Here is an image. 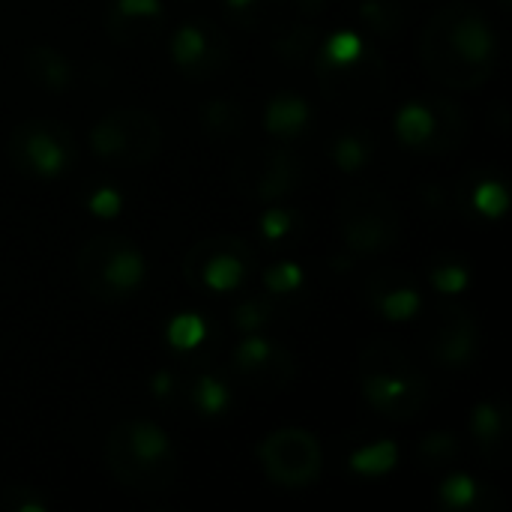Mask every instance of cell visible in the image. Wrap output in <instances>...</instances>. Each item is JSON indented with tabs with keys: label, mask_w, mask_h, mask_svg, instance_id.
Wrapping results in <instances>:
<instances>
[{
	"label": "cell",
	"mask_w": 512,
	"mask_h": 512,
	"mask_svg": "<svg viewBox=\"0 0 512 512\" xmlns=\"http://www.w3.org/2000/svg\"><path fill=\"white\" fill-rule=\"evenodd\" d=\"M495 57L492 27L471 9L450 6L423 33V60L435 78L453 87H474L489 78Z\"/></svg>",
	"instance_id": "6da1fadb"
},
{
	"label": "cell",
	"mask_w": 512,
	"mask_h": 512,
	"mask_svg": "<svg viewBox=\"0 0 512 512\" xmlns=\"http://www.w3.org/2000/svg\"><path fill=\"white\" fill-rule=\"evenodd\" d=\"M105 462L117 483L129 489H168L174 459L168 435L144 420L120 423L105 441Z\"/></svg>",
	"instance_id": "7a4b0ae2"
},
{
	"label": "cell",
	"mask_w": 512,
	"mask_h": 512,
	"mask_svg": "<svg viewBox=\"0 0 512 512\" xmlns=\"http://www.w3.org/2000/svg\"><path fill=\"white\" fill-rule=\"evenodd\" d=\"M258 459L267 477L285 489H306L321 477L324 453L312 432L306 429H279L267 435L258 447Z\"/></svg>",
	"instance_id": "3957f363"
},
{
	"label": "cell",
	"mask_w": 512,
	"mask_h": 512,
	"mask_svg": "<svg viewBox=\"0 0 512 512\" xmlns=\"http://www.w3.org/2000/svg\"><path fill=\"white\" fill-rule=\"evenodd\" d=\"M78 273L96 297L126 294L144 279V258L120 237H96L81 249Z\"/></svg>",
	"instance_id": "277c9868"
},
{
	"label": "cell",
	"mask_w": 512,
	"mask_h": 512,
	"mask_svg": "<svg viewBox=\"0 0 512 512\" xmlns=\"http://www.w3.org/2000/svg\"><path fill=\"white\" fill-rule=\"evenodd\" d=\"M381 192L360 186L345 195L342 234L345 243L360 255H381L396 240V213Z\"/></svg>",
	"instance_id": "5b68a950"
},
{
	"label": "cell",
	"mask_w": 512,
	"mask_h": 512,
	"mask_svg": "<svg viewBox=\"0 0 512 512\" xmlns=\"http://www.w3.org/2000/svg\"><path fill=\"white\" fill-rule=\"evenodd\" d=\"M363 396L378 414L393 420H411L426 405L429 387L420 375L363 372Z\"/></svg>",
	"instance_id": "8992f818"
},
{
	"label": "cell",
	"mask_w": 512,
	"mask_h": 512,
	"mask_svg": "<svg viewBox=\"0 0 512 512\" xmlns=\"http://www.w3.org/2000/svg\"><path fill=\"white\" fill-rule=\"evenodd\" d=\"M9 150H12L15 162L30 165L33 171H39L45 177L57 174L66 165V153H69L66 144L51 129H45L42 123L18 126L15 135L9 138Z\"/></svg>",
	"instance_id": "52a82bcc"
},
{
	"label": "cell",
	"mask_w": 512,
	"mask_h": 512,
	"mask_svg": "<svg viewBox=\"0 0 512 512\" xmlns=\"http://www.w3.org/2000/svg\"><path fill=\"white\" fill-rule=\"evenodd\" d=\"M123 132H126V156L123 162L141 165L150 162L159 153L162 144V129L159 120L147 108H117Z\"/></svg>",
	"instance_id": "ba28073f"
},
{
	"label": "cell",
	"mask_w": 512,
	"mask_h": 512,
	"mask_svg": "<svg viewBox=\"0 0 512 512\" xmlns=\"http://www.w3.org/2000/svg\"><path fill=\"white\" fill-rule=\"evenodd\" d=\"M300 183V159L291 150H273L255 177V195L261 201H279L291 195Z\"/></svg>",
	"instance_id": "9c48e42d"
},
{
	"label": "cell",
	"mask_w": 512,
	"mask_h": 512,
	"mask_svg": "<svg viewBox=\"0 0 512 512\" xmlns=\"http://www.w3.org/2000/svg\"><path fill=\"white\" fill-rule=\"evenodd\" d=\"M477 348V330L471 324V318H465L462 312H456L453 321H447L438 336H435V354L438 360H444L447 366H462L471 360Z\"/></svg>",
	"instance_id": "30bf717a"
},
{
	"label": "cell",
	"mask_w": 512,
	"mask_h": 512,
	"mask_svg": "<svg viewBox=\"0 0 512 512\" xmlns=\"http://www.w3.org/2000/svg\"><path fill=\"white\" fill-rule=\"evenodd\" d=\"M27 69L48 90H63L69 84V63L54 48H45V45L42 48H33L27 54Z\"/></svg>",
	"instance_id": "8fae6325"
},
{
	"label": "cell",
	"mask_w": 512,
	"mask_h": 512,
	"mask_svg": "<svg viewBox=\"0 0 512 512\" xmlns=\"http://www.w3.org/2000/svg\"><path fill=\"white\" fill-rule=\"evenodd\" d=\"M309 120V105L297 96H279L267 105V129L273 135H297Z\"/></svg>",
	"instance_id": "7c38bea8"
},
{
	"label": "cell",
	"mask_w": 512,
	"mask_h": 512,
	"mask_svg": "<svg viewBox=\"0 0 512 512\" xmlns=\"http://www.w3.org/2000/svg\"><path fill=\"white\" fill-rule=\"evenodd\" d=\"M90 147L96 156L102 159H117L123 162L126 156V132H123V123H120V114L111 111L105 114L93 129H90Z\"/></svg>",
	"instance_id": "4fadbf2b"
},
{
	"label": "cell",
	"mask_w": 512,
	"mask_h": 512,
	"mask_svg": "<svg viewBox=\"0 0 512 512\" xmlns=\"http://www.w3.org/2000/svg\"><path fill=\"white\" fill-rule=\"evenodd\" d=\"M396 462H399V450L393 441H378L351 456V468L363 477H381V474L393 471Z\"/></svg>",
	"instance_id": "5bb4252c"
},
{
	"label": "cell",
	"mask_w": 512,
	"mask_h": 512,
	"mask_svg": "<svg viewBox=\"0 0 512 512\" xmlns=\"http://www.w3.org/2000/svg\"><path fill=\"white\" fill-rule=\"evenodd\" d=\"M396 132L405 144L417 147V144H426L432 135H435V117L429 108L423 105H405L396 117Z\"/></svg>",
	"instance_id": "9a60e30c"
},
{
	"label": "cell",
	"mask_w": 512,
	"mask_h": 512,
	"mask_svg": "<svg viewBox=\"0 0 512 512\" xmlns=\"http://www.w3.org/2000/svg\"><path fill=\"white\" fill-rule=\"evenodd\" d=\"M207 33L201 30V27H192V24H186V27H180L177 33H174V39H171V54H174V60L189 72V69H195L204 57H207Z\"/></svg>",
	"instance_id": "2e32d148"
},
{
	"label": "cell",
	"mask_w": 512,
	"mask_h": 512,
	"mask_svg": "<svg viewBox=\"0 0 512 512\" xmlns=\"http://www.w3.org/2000/svg\"><path fill=\"white\" fill-rule=\"evenodd\" d=\"M318 45V27L315 24H294L291 30H285L279 39H276V51L285 57V60H306Z\"/></svg>",
	"instance_id": "e0dca14e"
},
{
	"label": "cell",
	"mask_w": 512,
	"mask_h": 512,
	"mask_svg": "<svg viewBox=\"0 0 512 512\" xmlns=\"http://www.w3.org/2000/svg\"><path fill=\"white\" fill-rule=\"evenodd\" d=\"M360 15L381 36H396L399 27H402V9L393 0H366Z\"/></svg>",
	"instance_id": "ac0fdd59"
},
{
	"label": "cell",
	"mask_w": 512,
	"mask_h": 512,
	"mask_svg": "<svg viewBox=\"0 0 512 512\" xmlns=\"http://www.w3.org/2000/svg\"><path fill=\"white\" fill-rule=\"evenodd\" d=\"M375 300L390 321H408L420 309V294L411 288H384Z\"/></svg>",
	"instance_id": "d6986e66"
},
{
	"label": "cell",
	"mask_w": 512,
	"mask_h": 512,
	"mask_svg": "<svg viewBox=\"0 0 512 512\" xmlns=\"http://www.w3.org/2000/svg\"><path fill=\"white\" fill-rule=\"evenodd\" d=\"M360 54H363L360 36L345 30V33H333V36L324 42V57H321V60L333 63V66H351V63L360 60Z\"/></svg>",
	"instance_id": "ffe728a7"
},
{
	"label": "cell",
	"mask_w": 512,
	"mask_h": 512,
	"mask_svg": "<svg viewBox=\"0 0 512 512\" xmlns=\"http://www.w3.org/2000/svg\"><path fill=\"white\" fill-rule=\"evenodd\" d=\"M207 327L198 315H177L171 324H168V342L177 348V351H192L195 345H201Z\"/></svg>",
	"instance_id": "44dd1931"
},
{
	"label": "cell",
	"mask_w": 512,
	"mask_h": 512,
	"mask_svg": "<svg viewBox=\"0 0 512 512\" xmlns=\"http://www.w3.org/2000/svg\"><path fill=\"white\" fill-rule=\"evenodd\" d=\"M204 123H207V129L216 132V135H231V132H237V126H240V111H237L234 102L213 99V102L204 105Z\"/></svg>",
	"instance_id": "7402d4cb"
},
{
	"label": "cell",
	"mask_w": 512,
	"mask_h": 512,
	"mask_svg": "<svg viewBox=\"0 0 512 512\" xmlns=\"http://www.w3.org/2000/svg\"><path fill=\"white\" fill-rule=\"evenodd\" d=\"M474 207L483 213V216H489V219H495V216H501V213H507V207H510V195H507V189L501 186V183H480V189L474 192Z\"/></svg>",
	"instance_id": "603a6c76"
},
{
	"label": "cell",
	"mask_w": 512,
	"mask_h": 512,
	"mask_svg": "<svg viewBox=\"0 0 512 512\" xmlns=\"http://www.w3.org/2000/svg\"><path fill=\"white\" fill-rule=\"evenodd\" d=\"M474 498H477V483H474L471 477H465V474H456V477H450V480L441 486V501H444L447 507H453V510L471 507Z\"/></svg>",
	"instance_id": "cb8c5ba5"
},
{
	"label": "cell",
	"mask_w": 512,
	"mask_h": 512,
	"mask_svg": "<svg viewBox=\"0 0 512 512\" xmlns=\"http://www.w3.org/2000/svg\"><path fill=\"white\" fill-rule=\"evenodd\" d=\"M471 429H474V438L480 444H495L498 435H501V414L495 405H477L474 411V420H471Z\"/></svg>",
	"instance_id": "d4e9b609"
},
{
	"label": "cell",
	"mask_w": 512,
	"mask_h": 512,
	"mask_svg": "<svg viewBox=\"0 0 512 512\" xmlns=\"http://www.w3.org/2000/svg\"><path fill=\"white\" fill-rule=\"evenodd\" d=\"M195 402L207 411V414H219L228 405V390L225 384H219L210 375H201L198 387H195Z\"/></svg>",
	"instance_id": "484cf974"
},
{
	"label": "cell",
	"mask_w": 512,
	"mask_h": 512,
	"mask_svg": "<svg viewBox=\"0 0 512 512\" xmlns=\"http://www.w3.org/2000/svg\"><path fill=\"white\" fill-rule=\"evenodd\" d=\"M300 282H303V270L297 264H276L264 273V285L273 294H288V291L300 288Z\"/></svg>",
	"instance_id": "4316f807"
},
{
	"label": "cell",
	"mask_w": 512,
	"mask_h": 512,
	"mask_svg": "<svg viewBox=\"0 0 512 512\" xmlns=\"http://www.w3.org/2000/svg\"><path fill=\"white\" fill-rule=\"evenodd\" d=\"M273 348H270V342H264V339H246L237 351H234V366H237V372H243V375H249L258 363H264L267 360V354H270Z\"/></svg>",
	"instance_id": "83f0119b"
},
{
	"label": "cell",
	"mask_w": 512,
	"mask_h": 512,
	"mask_svg": "<svg viewBox=\"0 0 512 512\" xmlns=\"http://www.w3.org/2000/svg\"><path fill=\"white\" fill-rule=\"evenodd\" d=\"M456 438L450 435V432H432V435H426V441L420 444V453L429 459V462H447V459H453L456 456Z\"/></svg>",
	"instance_id": "f1b7e54d"
},
{
	"label": "cell",
	"mask_w": 512,
	"mask_h": 512,
	"mask_svg": "<svg viewBox=\"0 0 512 512\" xmlns=\"http://www.w3.org/2000/svg\"><path fill=\"white\" fill-rule=\"evenodd\" d=\"M333 156H336L339 168H345V171H357V168L366 162V147H363L357 138L345 135V138H339V141H336Z\"/></svg>",
	"instance_id": "f546056e"
},
{
	"label": "cell",
	"mask_w": 512,
	"mask_h": 512,
	"mask_svg": "<svg viewBox=\"0 0 512 512\" xmlns=\"http://www.w3.org/2000/svg\"><path fill=\"white\" fill-rule=\"evenodd\" d=\"M432 282L444 294H459V291L468 288V270L465 267H438L432 273Z\"/></svg>",
	"instance_id": "4dcf8cb0"
},
{
	"label": "cell",
	"mask_w": 512,
	"mask_h": 512,
	"mask_svg": "<svg viewBox=\"0 0 512 512\" xmlns=\"http://www.w3.org/2000/svg\"><path fill=\"white\" fill-rule=\"evenodd\" d=\"M234 321H237V327H240L243 333H255V330H261V327L267 324V309H264L261 303H243V306L237 309Z\"/></svg>",
	"instance_id": "1f68e13d"
},
{
	"label": "cell",
	"mask_w": 512,
	"mask_h": 512,
	"mask_svg": "<svg viewBox=\"0 0 512 512\" xmlns=\"http://www.w3.org/2000/svg\"><path fill=\"white\" fill-rule=\"evenodd\" d=\"M0 507H9L15 512H45V504L36 501V492L33 489H9L6 492V501Z\"/></svg>",
	"instance_id": "d6a6232c"
},
{
	"label": "cell",
	"mask_w": 512,
	"mask_h": 512,
	"mask_svg": "<svg viewBox=\"0 0 512 512\" xmlns=\"http://www.w3.org/2000/svg\"><path fill=\"white\" fill-rule=\"evenodd\" d=\"M120 207H123V201H120V195L114 189H99L90 198V210L96 216H102V219H114L120 213Z\"/></svg>",
	"instance_id": "836d02e7"
},
{
	"label": "cell",
	"mask_w": 512,
	"mask_h": 512,
	"mask_svg": "<svg viewBox=\"0 0 512 512\" xmlns=\"http://www.w3.org/2000/svg\"><path fill=\"white\" fill-rule=\"evenodd\" d=\"M291 228V213L288 210H267L264 213V219H261V231H264V237H270V240H276V237H282L285 231Z\"/></svg>",
	"instance_id": "e575fe53"
},
{
	"label": "cell",
	"mask_w": 512,
	"mask_h": 512,
	"mask_svg": "<svg viewBox=\"0 0 512 512\" xmlns=\"http://www.w3.org/2000/svg\"><path fill=\"white\" fill-rule=\"evenodd\" d=\"M117 12L126 18H144L159 12V0H117Z\"/></svg>",
	"instance_id": "d590c367"
},
{
	"label": "cell",
	"mask_w": 512,
	"mask_h": 512,
	"mask_svg": "<svg viewBox=\"0 0 512 512\" xmlns=\"http://www.w3.org/2000/svg\"><path fill=\"white\" fill-rule=\"evenodd\" d=\"M153 393H156V396H168V393H171V375H168V372H159V375L153 378Z\"/></svg>",
	"instance_id": "8d00e7d4"
},
{
	"label": "cell",
	"mask_w": 512,
	"mask_h": 512,
	"mask_svg": "<svg viewBox=\"0 0 512 512\" xmlns=\"http://www.w3.org/2000/svg\"><path fill=\"white\" fill-rule=\"evenodd\" d=\"M324 3L327 0H297L300 12H306V15H321L324 12Z\"/></svg>",
	"instance_id": "74e56055"
},
{
	"label": "cell",
	"mask_w": 512,
	"mask_h": 512,
	"mask_svg": "<svg viewBox=\"0 0 512 512\" xmlns=\"http://www.w3.org/2000/svg\"><path fill=\"white\" fill-rule=\"evenodd\" d=\"M228 3H231V6H234V9H243V6H249V3H252V0H228Z\"/></svg>",
	"instance_id": "f35d334b"
},
{
	"label": "cell",
	"mask_w": 512,
	"mask_h": 512,
	"mask_svg": "<svg viewBox=\"0 0 512 512\" xmlns=\"http://www.w3.org/2000/svg\"><path fill=\"white\" fill-rule=\"evenodd\" d=\"M510 3L512 0H498V6H501V9H510Z\"/></svg>",
	"instance_id": "ab89813d"
}]
</instances>
